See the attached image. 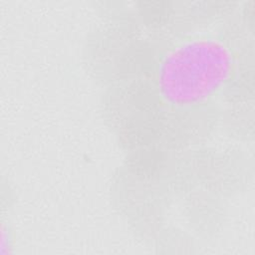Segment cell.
<instances>
[{"instance_id":"6da1fadb","label":"cell","mask_w":255,"mask_h":255,"mask_svg":"<svg viewBox=\"0 0 255 255\" xmlns=\"http://www.w3.org/2000/svg\"><path fill=\"white\" fill-rule=\"evenodd\" d=\"M230 56L228 47L213 37L177 46L162 62L158 75L161 97L176 106L203 102L227 81Z\"/></svg>"}]
</instances>
